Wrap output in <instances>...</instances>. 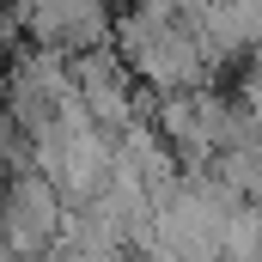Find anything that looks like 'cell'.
<instances>
[{
	"instance_id": "6da1fadb",
	"label": "cell",
	"mask_w": 262,
	"mask_h": 262,
	"mask_svg": "<svg viewBox=\"0 0 262 262\" xmlns=\"http://www.w3.org/2000/svg\"><path fill=\"white\" fill-rule=\"evenodd\" d=\"M116 55L134 73V85H152L159 98L201 92L207 73H213L189 6H128V12H116Z\"/></svg>"
},
{
	"instance_id": "7a4b0ae2",
	"label": "cell",
	"mask_w": 262,
	"mask_h": 262,
	"mask_svg": "<svg viewBox=\"0 0 262 262\" xmlns=\"http://www.w3.org/2000/svg\"><path fill=\"white\" fill-rule=\"evenodd\" d=\"M12 18L31 37V49L61 55V61L85 55V49H104L116 37V12H104V6H61V0H49V6H25Z\"/></svg>"
},
{
	"instance_id": "3957f363",
	"label": "cell",
	"mask_w": 262,
	"mask_h": 262,
	"mask_svg": "<svg viewBox=\"0 0 262 262\" xmlns=\"http://www.w3.org/2000/svg\"><path fill=\"white\" fill-rule=\"evenodd\" d=\"M195 12V31L207 43V61H250L262 49V6H189Z\"/></svg>"
}]
</instances>
